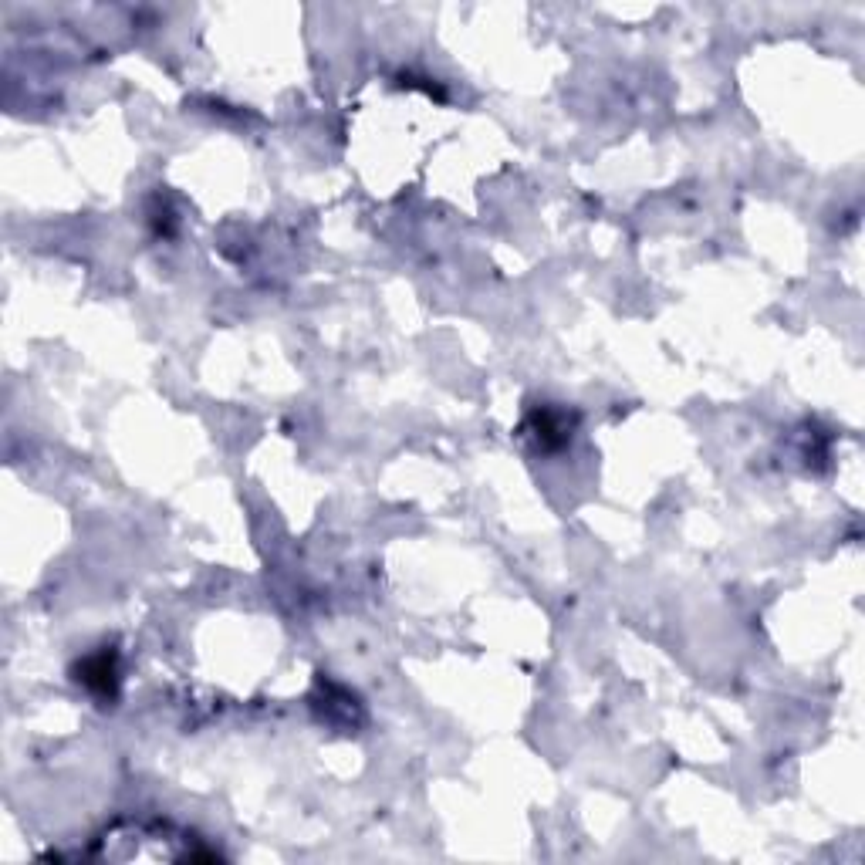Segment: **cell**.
<instances>
[{"label":"cell","instance_id":"1","mask_svg":"<svg viewBox=\"0 0 865 865\" xmlns=\"http://www.w3.org/2000/svg\"><path fill=\"white\" fill-rule=\"evenodd\" d=\"M78 683H85L88 690L98 697H115V683H119V670H115V653L102 649V653L88 656L78 666Z\"/></svg>","mask_w":865,"mask_h":865},{"label":"cell","instance_id":"2","mask_svg":"<svg viewBox=\"0 0 865 865\" xmlns=\"http://www.w3.org/2000/svg\"><path fill=\"white\" fill-rule=\"evenodd\" d=\"M528 430L538 436V447H541V450L555 447V443H551V436H558V443H565L568 436H572V426H565V419L555 416L551 409H538V413L528 419Z\"/></svg>","mask_w":865,"mask_h":865}]
</instances>
